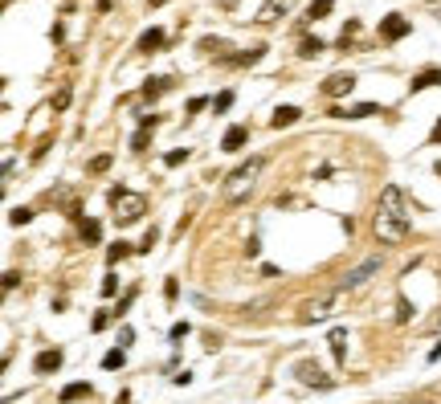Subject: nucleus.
Instances as JSON below:
<instances>
[{
    "mask_svg": "<svg viewBox=\"0 0 441 404\" xmlns=\"http://www.w3.org/2000/svg\"><path fill=\"white\" fill-rule=\"evenodd\" d=\"M262 168H265L262 155H254L250 164H241L233 176L225 180V200H229V204H241V200L254 192V184H258V176H262Z\"/></svg>",
    "mask_w": 441,
    "mask_h": 404,
    "instance_id": "f257e3e1",
    "label": "nucleus"
},
{
    "mask_svg": "<svg viewBox=\"0 0 441 404\" xmlns=\"http://www.w3.org/2000/svg\"><path fill=\"white\" fill-rule=\"evenodd\" d=\"M106 200H111V209H115V221L119 224H135L143 213H147V200L139 196V192H127L123 184H115L111 192H106Z\"/></svg>",
    "mask_w": 441,
    "mask_h": 404,
    "instance_id": "f03ea898",
    "label": "nucleus"
},
{
    "mask_svg": "<svg viewBox=\"0 0 441 404\" xmlns=\"http://www.w3.org/2000/svg\"><path fill=\"white\" fill-rule=\"evenodd\" d=\"M376 237L384 241V245H400L404 237H409V221L404 217H393V213H376Z\"/></svg>",
    "mask_w": 441,
    "mask_h": 404,
    "instance_id": "7ed1b4c3",
    "label": "nucleus"
},
{
    "mask_svg": "<svg viewBox=\"0 0 441 404\" xmlns=\"http://www.w3.org/2000/svg\"><path fill=\"white\" fill-rule=\"evenodd\" d=\"M376 273H380V258H364L355 269H348V273L339 278V290H359V286H364L368 278H376Z\"/></svg>",
    "mask_w": 441,
    "mask_h": 404,
    "instance_id": "20e7f679",
    "label": "nucleus"
},
{
    "mask_svg": "<svg viewBox=\"0 0 441 404\" xmlns=\"http://www.w3.org/2000/svg\"><path fill=\"white\" fill-rule=\"evenodd\" d=\"M380 213H393V217H404V221H409V200H404V192H400L397 184H388V188L380 192Z\"/></svg>",
    "mask_w": 441,
    "mask_h": 404,
    "instance_id": "39448f33",
    "label": "nucleus"
},
{
    "mask_svg": "<svg viewBox=\"0 0 441 404\" xmlns=\"http://www.w3.org/2000/svg\"><path fill=\"white\" fill-rule=\"evenodd\" d=\"M294 372H299V380H303L307 388H331V384H335L331 376H323V367H319L315 359H303V363H299Z\"/></svg>",
    "mask_w": 441,
    "mask_h": 404,
    "instance_id": "423d86ee",
    "label": "nucleus"
},
{
    "mask_svg": "<svg viewBox=\"0 0 441 404\" xmlns=\"http://www.w3.org/2000/svg\"><path fill=\"white\" fill-rule=\"evenodd\" d=\"M409 29H413V25H409V17H397V12L380 21V37H384V41H400V37H409Z\"/></svg>",
    "mask_w": 441,
    "mask_h": 404,
    "instance_id": "0eeeda50",
    "label": "nucleus"
},
{
    "mask_svg": "<svg viewBox=\"0 0 441 404\" xmlns=\"http://www.w3.org/2000/svg\"><path fill=\"white\" fill-rule=\"evenodd\" d=\"M352 90H355L352 74H331V78L323 82V94H327V98H344V94H352Z\"/></svg>",
    "mask_w": 441,
    "mask_h": 404,
    "instance_id": "6e6552de",
    "label": "nucleus"
},
{
    "mask_svg": "<svg viewBox=\"0 0 441 404\" xmlns=\"http://www.w3.org/2000/svg\"><path fill=\"white\" fill-rule=\"evenodd\" d=\"M290 4H294V0H265L262 8H258V21L270 25V21H278V17H286V12H290Z\"/></svg>",
    "mask_w": 441,
    "mask_h": 404,
    "instance_id": "1a4fd4ad",
    "label": "nucleus"
},
{
    "mask_svg": "<svg viewBox=\"0 0 441 404\" xmlns=\"http://www.w3.org/2000/svg\"><path fill=\"white\" fill-rule=\"evenodd\" d=\"M62 367V352L53 347V352H37V359H33V372L37 376H49V372H57Z\"/></svg>",
    "mask_w": 441,
    "mask_h": 404,
    "instance_id": "9d476101",
    "label": "nucleus"
},
{
    "mask_svg": "<svg viewBox=\"0 0 441 404\" xmlns=\"http://www.w3.org/2000/svg\"><path fill=\"white\" fill-rule=\"evenodd\" d=\"M299 119H303V110H299V106H278V110H274V119H270V127H274V131H282V127H294Z\"/></svg>",
    "mask_w": 441,
    "mask_h": 404,
    "instance_id": "9b49d317",
    "label": "nucleus"
},
{
    "mask_svg": "<svg viewBox=\"0 0 441 404\" xmlns=\"http://www.w3.org/2000/svg\"><path fill=\"white\" fill-rule=\"evenodd\" d=\"M331 302H335V294H323V298H315V302H307V307H303V323H315V318H323V314L331 311Z\"/></svg>",
    "mask_w": 441,
    "mask_h": 404,
    "instance_id": "f8f14e48",
    "label": "nucleus"
},
{
    "mask_svg": "<svg viewBox=\"0 0 441 404\" xmlns=\"http://www.w3.org/2000/svg\"><path fill=\"white\" fill-rule=\"evenodd\" d=\"M438 82H441V70H438V66H429V70H421V74L409 82V90L417 94V90H429V86H438Z\"/></svg>",
    "mask_w": 441,
    "mask_h": 404,
    "instance_id": "ddd939ff",
    "label": "nucleus"
},
{
    "mask_svg": "<svg viewBox=\"0 0 441 404\" xmlns=\"http://www.w3.org/2000/svg\"><path fill=\"white\" fill-rule=\"evenodd\" d=\"M245 139H250V131H245V127H229V131H225V139H220V147H225V151H241V147H245Z\"/></svg>",
    "mask_w": 441,
    "mask_h": 404,
    "instance_id": "4468645a",
    "label": "nucleus"
},
{
    "mask_svg": "<svg viewBox=\"0 0 441 404\" xmlns=\"http://www.w3.org/2000/svg\"><path fill=\"white\" fill-rule=\"evenodd\" d=\"M331 356H335V363H344V359H348V331H344V327H335V331H331Z\"/></svg>",
    "mask_w": 441,
    "mask_h": 404,
    "instance_id": "2eb2a0df",
    "label": "nucleus"
},
{
    "mask_svg": "<svg viewBox=\"0 0 441 404\" xmlns=\"http://www.w3.org/2000/svg\"><path fill=\"white\" fill-rule=\"evenodd\" d=\"M164 45V29H143V37H139V53H156Z\"/></svg>",
    "mask_w": 441,
    "mask_h": 404,
    "instance_id": "dca6fc26",
    "label": "nucleus"
},
{
    "mask_svg": "<svg viewBox=\"0 0 441 404\" xmlns=\"http://www.w3.org/2000/svg\"><path fill=\"white\" fill-rule=\"evenodd\" d=\"M86 396H90V384H86V380H78V384H66V388H62V404L86 401Z\"/></svg>",
    "mask_w": 441,
    "mask_h": 404,
    "instance_id": "f3484780",
    "label": "nucleus"
},
{
    "mask_svg": "<svg viewBox=\"0 0 441 404\" xmlns=\"http://www.w3.org/2000/svg\"><path fill=\"white\" fill-rule=\"evenodd\" d=\"M168 86H172L168 78H147V82H143V98H147V102H156V98H160Z\"/></svg>",
    "mask_w": 441,
    "mask_h": 404,
    "instance_id": "a211bd4d",
    "label": "nucleus"
},
{
    "mask_svg": "<svg viewBox=\"0 0 441 404\" xmlns=\"http://www.w3.org/2000/svg\"><path fill=\"white\" fill-rule=\"evenodd\" d=\"M323 49H327V45L319 41V37H303V45H299V57H303V61H310V57H319Z\"/></svg>",
    "mask_w": 441,
    "mask_h": 404,
    "instance_id": "6ab92c4d",
    "label": "nucleus"
},
{
    "mask_svg": "<svg viewBox=\"0 0 441 404\" xmlns=\"http://www.w3.org/2000/svg\"><path fill=\"white\" fill-rule=\"evenodd\" d=\"M262 57H265V45H250V49L237 53L233 61H237V66H254V61H262Z\"/></svg>",
    "mask_w": 441,
    "mask_h": 404,
    "instance_id": "aec40b11",
    "label": "nucleus"
},
{
    "mask_svg": "<svg viewBox=\"0 0 441 404\" xmlns=\"http://www.w3.org/2000/svg\"><path fill=\"white\" fill-rule=\"evenodd\" d=\"M335 8V0H310V8H307V21H323L327 12Z\"/></svg>",
    "mask_w": 441,
    "mask_h": 404,
    "instance_id": "412c9836",
    "label": "nucleus"
},
{
    "mask_svg": "<svg viewBox=\"0 0 441 404\" xmlns=\"http://www.w3.org/2000/svg\"><path fill=\"white\" fill-rule=\"evenodd\" d=\"M127 253H131V241H115V245H111V249H106V262H111V266H115V262H123V258H127Z\"/></svg>",
    "mask_w": 441,
    "mask_h": 404,
    "instance_id": "4be33fe9",
    "label": "nucleus"
},
{
    "mask_svg": "<svg viewBox=\"0 0 441 404\" xmlns=\"http://www.w3.org/2000/svg\"><path fill=\"white\" fill-rule=\"evenodd\" d=\"M123 363H127V352H123V347H115V352L102 356V367H106V372H115V367H123Z\"/></svg>",
    "mask_w": 441,
    "mask_h": 404,
    "instance_id": "5701e85b",
    "label": "nucleus"
},
{
    "mask_svg": "<svg viewBox=\"0 0 441 404\" xmlns=\"http://www.w3.org/2000/svg\"><path fill=\"white\" fill-rule=\"evenodd\" d=\"M368 115H380V106H376V102H359V106H352L344 119H368Z\"/></svg>",
    "mask_w": 441,
    "mask_h": 404,
    "instance_id": "b1692460",
    "label": "nucleus"
},
{
    "mask_svg": "<svg viewBox=\"0 0 441 404\" xmlns=\"http://www.w3.org/2000/svg\"><path fill=\"white\" fill-rule=\"evenodd\" d=\"M33 221V209H25V204H21V209H8V224H29Z\"/></svg>",
    "mask_w": 441,
    "mask_h": 404,
    "instance_id": "393cba45",
    "label": "nucleus"
},
{
    "mask_svg": "<svg viewBox=\"0 0 441 404\" xmlns=\"http://www.w3.org/2000/svg\"><path fill=\"white\" fill-rule=\"evenodd\" d=\"M98 237H102V224H98V221H82V241H90V245H94Z\"/></svg>",
    "mask_w": 441,
    "mask_h": 404,
    "instance_id": "a878e982",
    "label": "nucleus"
},
{
    "mask_svg": "<svg viewBox=\"0 0 441 404\" xmlns=\"http://www.w3.org/2000/svg\"><path fill=\"white\" fill-rule=\"evenodd\" d=\"M184 160H188V147H176V151H168V155H164V164H168V168H180Z\"/></svg>",
    "mask_w": 441,
    "mask_h": 404,
    "instance_id": "bb28decb",
    "label": "nucleus"
},
{
    "mask_svg": "<svg viewBox=\"0 0 441 404\" xmlns=\"http://www.w3.org/2000/svg\"><path fill=\"white\" fill-rule=\"evenodd\" d=\"M229 106H233V90H225V94H217V98H213V110H229Z\"/></svg>",
    "mask_w": 441,
    "mask_h": 404,
    "instance_id": "cd10ccee",
    "label": "nucleus"
},
{
    "mask_svg": "<svg viewBox=\"0 0 441 404\" xmlns=\"http://www.w3.org/2000/svg\"><path fill=\"white\" fill-rule=\"evenodd\" d=\"M160 241V229H147V237H143V245H139V253H151V245Z\"/></svg>",
    "mask_w": 441,
    "mask_h": 404,
    "instance_id": "c85d7f7f",
    "label": "nucleus"
},
{
    "mask_svg": "<svg viewBox=\"0 0 441 404\" xmlns=\"http://www.w3.org/2000/svg\"><path fill=\"white\" fill-rule=\"evenodd\" d=\"M106 168H111V155H94L90 160V172H106Z\"/></svg>",
    "mask_w": 441,
    "mask_h": 404,
    "instance_id": "c756f323",
    "label": "nucleus"
},
{
    "mask_svg": "<svg viewBox=\"0 0 441 404\" xmlns=\"http://www.w3.org/2000/svg\"><path fill=\"white\" fill-rule=\"evenodd\" d=\"M66 106H70V86L57 90V98H53V110H66Z\"/></svg>",
    "mask_w": 441,
    "mask_h": 404,
    "instance_id": "7c9ffc66",
    "label": "nucleus"
},
{
    "mask_svg": "<svg viewBox=\"0 0 441 404\" xmlns=\"http://www.w3.org/2000/svg\"><path fill=\"white\" fill-rule=\"evenodd\" d=\"M131 147H135V151H143V147H147V127H139V131H135Z\"/></svg>",
    "mask_w": 441,
    "mask_h": 404,
    "instance_id": "2f4dec72",
    "label": "nucleus"
},
{
    "mask_svg": "<svg viewBox=\"0 0 441 404\" xmlns=\"http://www.w3.org/2000/svg\"><path fill=\"white\" fill-rule=\"evenodd\" d=\"M115 290H119V282H115V273H106V278H102V294H106V298H111V294H115Z\"/></svg>",
    "mask_w": 441,
    "mask_h": 404,
    "instance_id": "473e14b6",
    "label": "nucleus"
},
{
    "mask_svg": "<svg viewBox=\"0 0 441 404\" xmlns=\"http://www.w3.org/2000/svg\"><path fill=\"white\" fill-rule=\"evenodd\" d=\"M17 282H21V273H17V269H8V273H4V290H17Z\"/></svg>",
    "mask_w": 441,
    "mask_h": 404,
    "instance_id": "72a5a7b5",
    "label": "nucleus"
},
{
    "mask_svg": "<svg viewBox=\"0 0 441 404\" xmlns=\"http://www.w3.org/2000/svg\"><path fill=\"white\" fill-rule=\"evenodd\" d=\"M106 323H111V314H94V323H90V331H106Z\"/></svg>",
    "mask_w": 441,
    "mask_h": 404,
    "instance_id": "f704fd0d",
    "label": "nucleus"
},
{
    "mask_svg": "<svg viewBox=\"0 0 441 404\" xmlns=\"http://www.w3.org/2000/svg\"><path fill=\"white\" fill-rule=\"evenodd\" d=\"M164 294H168V302H172V298H176V294H180V286H176V278H168V282H164Z\"/></svg>",
    "mask_w": 441,
    "mask_h": 404,
    "instance_id": "c9c22d12",
    "label": "nucleus"
},
{
    "mask_svg": "<svg viewBox=\"0 0 441 404\" xmlns=\"http://www.w3.org/2000/svg\"><path fill=\"white\" fill-rule=\"evenodd\" d=\"M200 49H209V53H213V49H225V41H220V37H205V41H200Z\"/></svg>",
    "mask_w": 441,
    "mask_h": 404,
    "instance_id": "e433bc0d",
    "label": "nucleus"
},
{
    "mask_svg": "<svg viewBox=\"0 0 441 404\" xmlns=\"http://www.w3.org/2000/svg\"><path fill=\"white\" fill-rule=\"evenodd\" d=\"M184 335H188V323H172V339H176V343H180Z\"/></svg>",
    "mask_w": 441,
    "mask_h": 404,
    "instance_id": "4c0bfd02",
    "label": "nucleus"
},
{
    "mask_svg": "<svg viewBox=\"0 0 441 404\" xmlns=\"http://www.w3.org/2000/svg\"><path fill=\"white\" fill-rule=\"evenodd\" d=\"M409 314H413V307H409V302H404V298H400V311H397V323H409Z\"/></svg>",
    "mask_w": 441,
    "mask_h": 404,
    "instance_id": "58836bf2",
    "label": "nucleus"
},
{
    "mask_svg": "<svg viewBox=\"0 0 441 404\" xmlns=\"http://www.w3.org/2000/svg\"><path fill=\"white\" fill-rule=\"evenodd\" d=\"M131 339H135V331H131V327H123V331H119V347H127Z\"/></svg>",
    "mask_w": 441,
    "mask_h": 404,
    "instance_id": "ea45409f",
    "label": "nucleus"
},
{
    "mask_svg": "<svg viewBox=\"0 0 441 404\" xmlns=\"http://www.w3.org/2000/svg\"><path fill=\"white\" fill-rule=\"evenodd\" d=\"M429 143H441V119H438V127H433V135H429Z\"/></svg>",
    "mask_w": 441,
    "mask_h": 404,
    "instance_id": "a19ab883",
    "label": "nucleus"
},
{
    "mask_svg": "<svg viewBox=\"0 0 441 404\" xmlns=\"http://www.w3.org/2000/svg\"><path fill=\"white\" fill-rule=\"evenodd\" d=\"M111 4H115V0H98V12H111Z\"/></svg>",
    "mask_w": 441,
    "mask_h": 404,
    "instance_id": "79ce46f5",
    "label": "nucleus"
},
{
    "mask_svg": "<svg viewBox=\"0 0 441 404\" xmlns=\"http://www.w3.org/2000/svg\"><path fill=\"white\" fill-rule=\"evenodd\" d=\"M438 359H441V343L433 347V352H429V363H438Z\"/></svg>",
    "mask_w": 441,
    "mask_h": 404,
    "instance_id": "37998d69",
    "label": "nucleus"
},
{
    "mask_svg": "<svg viewBox=\"0 0 441 404\" xmlns=\"http://www.w3.org/2000/svg\"><path fill=\"white\" fill-rule=\"evenodd\" d=\"M438 176H441V164H438Z\"/></svg>",
    "mask_w": 441,
    "mask_h": 404,
    "instance_id": "c03bdc74",
    "label": "nucleus"
}]
</instances>
